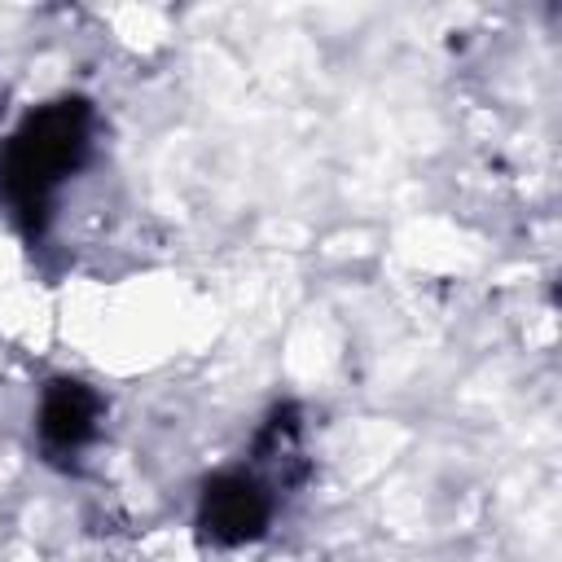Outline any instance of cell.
Here are the masks:
<instances>
[{
  "instance_id": "1",
  "label": "cell",
  "mask_w": 562,
  "mask_h": 562,
  "mask_svg": "<svg viewBox=\"0 0 562 562\" xmlns=\"http://www.w3.org/2000/svg\"><path fill=\"white\" fill-rule=\"evenodd\" d=\"M92 145L97 105L88 97H53L9 132L0 149V198L31 241L48 233L61 189L88 167Z\"/></svg>"
},
{
  "instance_id": "2",
  "label": "cell",
  "mask_w": 562,
  "mask_h": 562,
  "mask_svg": "<svg viewBox=\"0 0 562 562\" xmlns=\"http://www.w3.org/2000/svg\"><path fill=\"white\" fill-rule=\"evenodd\" d=\"M277 505H281V483L250 461V465L220 470L202 483L193 522L206 544L241 549V544H255L259 536H268Z\"/></svg>"
},
{
  "instance_id": "3",
  "label": "cell",
  "mask_w": 562,
  "mask_h": 562,
  "mask_svg": "<svg viewBox=\"0 0 562 562\" xmlns=\"http://www.w3.org/2000/svg\"><path fill=\"white\" fill-rule=\"evenodd\" d=\"M101 422H105V400L97 386H88L83 378H53L44 391H40V404H35V439L44 448L48 461H75L83 457L97 435H101Z\"/></svg>"
}]
</instances>
